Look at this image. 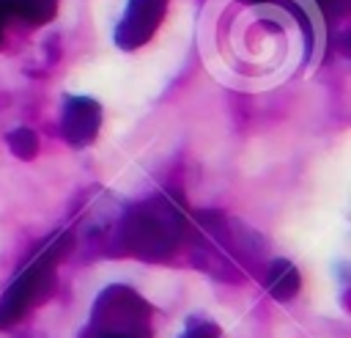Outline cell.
Listing matches in <instances>:
<instances>
[{"label": "cell", "mask_w": 351, "mask_h": 338, "mask_svg": "<svg viewBox=\"0 0 351 338\" xmlns=\"http://www.w3.org/2000/svg\"><path fill=\"white\" fill-rule=\"evenodd\" d=\"M184 231L181 209L167 198H151L126 212L121 236L129 253L140 258H165L176 250Z\"/></svg>", "instance_id": "1"}, {"label": "cell", "mask_w": 351, "mask_h": 338, "mask_svg": "<svg viewBox=\"0 0 351 338\" xmlns=\"http://www.w3.org/2000/svg\"><path fill=\"white\" fill-rule=\"evenodd\" d=\"M69 245H71V239H69V234H58L55 239H49V245L41 250V253H36V258L16 275V280L8 286V291L3 294V300H0V327H8V324H14L16 319H22L27 311H30V305L33 302H38L47 291H49V286H52V275H55V264H58V258L69 250Z\"/></svg>", "instance_id": "2"}, {"label": "cell", "mask_w": 351, "mask_h": 338, "mask_svg": "<svg viewBox=\"0 0 351 338\" xmlns=\"http://www.w3.org/2000/svg\"><path fill=\"white\" fill-rule=\"evenodd\" d=\"M148 305L140 294L126 286H110L101 291L93 308L90 330L93 335H121V338H151Z\"/></svg>", "instance_id": "3"}, {"label": "cell", "mask_w": 351, "mask_h": 338, "mask_svg": "<svg viewBox=\"0 0 351 338\" xmlns=\"http://www.w3.org/2000/svg\"><path fill=\"white\" fill-rule=\"evenodd\" d=\"M165 8H167V0H129L115 27V44L121 49L143 47L165 19Z\"/></svg>", "instance_id": "4"}, {"label": "cell", "mask_w": 351, "mask_h": 338, "mask_svg": "<svg viewBox=\"0 0 351 338\" xmlns=\"http://www.w3.org/2000/svg\"><path fill=\"white\" fill-rule=\"evenodd\" d=\"M101 126V107L90 96H69L60 113V135L71 146H85L96 137Z\"/></svg>", "instance_id": "5"}, {"label": "cell", "mask_w": 351, "mask_h": 338, "mask_svg": "<svg viewBox=\"0 0 351 338\" xmlns=\"http://www.w3.org/2000/svg\"><path fill=\"white\" fill-rule=\"evenodd\" d=\"M302 286V278H299V269L288 261V258H274L269 264V272H266V289L274 300L285 302L291 297H296Z\"/></svg>", "instance_id": "6"}, {"label": "cell", "mask_w": 351, "mask_h": 338, "mask_svg": "<svg viewBox=\"0 0 351 338\" xmlns=\"http://www.w3.org/2000/svg\"><path fill=\"white\" fill-rule=\"evenodd\" d=\"M8 5H11V14L22 16L30 25H44L58 11V0H8Z\"/></svg>", "instance_id": "7"}, {"label": "cell", "mask_w": 351, "mask_h": 338, "mask_svg": "<svg viewBox=\"0 0 351 338\" xmlns=\"http://www.w3.org/2000/svg\"><path fill=\"white\" fill-rule=\"evenodd\" d=\"M8 146H11V151H14L16 157H22V159L36 157V151H38V140H36V135H33L30 129H25V126L8 132Z\"/></svg>", "instance_id": "8"}, {"label": "cell", "mask_w": 351, "mask_h": 338, "mask_svg": "<svg viewBox=\"0 0 351 338\" xmlns=\"http://www.w3.org/2000/svg\"><path fill=\"white\" fill-rule=\"evenodd\" d=\"M181 338H219V330L211 322H192Z\"/></svg>", "instance_id": "9"}, {"label": "cell", "mask_w": 351, "mask_h": 338, "mask_svg": "<svg viewBox=\"0 0 351 338\" xmlns=\"http://www.w3.org/2000/svg\"><path fill=\"white\" fill-rule=\"evenodd\" d=\"M8 16H11V5H8V0H0V44H3V33H5Z\"/></svg>", "instance_id": "10"}, {"label": "cell", "mask_w": 351, "mask_h": 338, "mask_svg": "<svg viewBox=\"0 0 351 338\" xmlns=\"http://www.w3.org/2000/svg\"><path fill=\"white\" fill-rule=\"evenodd\" d=\"M93 338H121V335H93Z\"/></svg>", "instance_id": "11"}]
</instances>
